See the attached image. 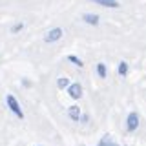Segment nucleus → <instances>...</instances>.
<instances>
[{
  "label": "nucleus",
  "mask_w": 146,
  "mask_h": 146,
  "mask_svg": "<svg viewBox=\"0 0 146 146\" xmlns=\"http://www.w3.org/2000/svg\"><path fill=\"white\" fill-rule=\"evenodd\" d=\"M7 106H9V110H11L13 113L18 117V119H24V111L20 110V104H18V100L15 99V95H7Z\"/></svg>",
  "instance_id": "nucleus-1"
},
{
  "label": "nucleus",
  "mask_w": 146,
  "mask_h": 146,
  "mask_svg": "<svg viewBox=\"0 0 146 146\" xmlns=\"http://www.w3.org/2000/svg\"><path fill=\"white\" fill-rule=\"evenodd\" d=\"M60 36H62V29H60V27H53V29L44 36V42H48V44L57 42V40L60 38Z\"/></svg>",
  "instance_id": "nucleus-2"
},
{
  "label": "nucleus",
  "mask_w": 146,
  "mask_h": 146,
  "mask_svg": "<svg viewBox=\"0 0 146 146\" xmlns=\"http://www.w3.org/2000/svg\"><path fill=\"white\" fill-rule=\"evenodd\" d=\"M126 128H128V131H135L137 128H139V115H137V113H130V115H128Z\"/></svg>",
  "instance_id": "nucleus-3"
},
{
  "label": "nucleus",
  "mask_w": 146,
  "mask_h": 146,
  "mask_svg": "<svg viewBox=\"0 0 146 146\" xmlns=\"http://www.w3.org/2000/svg\"><path fill=\"white\" fill-rule=\"evenodd\" d=\"M68 93L71 99H80L82 97V86L80 84H68Z\"/></svg>",
  "instance_id": "nucleus-4"
},
{
  "label": "nucleus",
  "mask_w": 146,
  "mask_h": 146,
  "mask_svg": "<svg viewBox=\"0 0 146 146\" xmlns=\"http://www.w3.org/2000/svg\"><path fill=\"white\" fill-rule=\"evenodd\" d=\"M90 2H95L99 6H104V7H119L117 0H90Z\"/></svg>",
  "instance_id": "nucleus-5"
},
{
  "label": "nucleus",
  "mask_w": 146,
  "mask_h": 146,
  "mask_svg": "<svg viewBox=\"0 0 146 146\" xmlns=\"http://www.w3.org/2000/svg\"><path fill=\"white\" fill-rule=\"evenodd\" d=\"M82 18H84V22H88V24H93V26H97V24H99V17H97V15H93V13H86V15L82 17Z\"/></svg>",
  "instance_id": "nucleus-6"
},
{
  "label": "nucleus",
  "mask_w": 146,
  "mask_h": 146,
  "mask_svg": "<svg viewBox=\"0 0 146 146\" xmlns=\"http://www.w3.org/2000/svg\"><path fill=\"white\" fill-rule=\"evenodd\" d=\"M68 113H70V117L73 119V121H79V117H80V110H79V106H71L70 110H68Z\"/></svg>",
  "instance_id": "nucleus-7"
},
{
  "label": "nucleus",
  "mask_w": 146,
  "mask_h": 146,
  "mask_svg": "<svg viewBox=\"0 0 146 146\" xmlns=\"http://www.w3.org/2000/svg\"><path fill=\"white\" fill-rule=\"evenodd\" d=\"M99 146H119L117 143H113L111 139H110V135H104L102 139L99 141Z\"/></svg>",
  "instance_id": "nucleus-8"
},
{
  "label": "nucleus",
  "mask_w": 146,
  "mask_h": 146,
  "mask_svg": "<svg viewBox=\"0 0 146 146\" xmlns=\"http://www.w3.org/2000/svg\"><path fill=\"white\" fill-rule=\"evenodd\" d=\"M126 73H128V64L126 62H121V64H119V75L124 77Z\"/></svg>",
  "instance_id": "nucleus-9"
},
{
  "label": "nucleus",
  "mask_w": 146,
  "mask_h": 146,
  "mask_svg": "<svg viewBox=\"0 0 146 146\" xmlns=\"http://www.w3.org/2000/svg\"><path fill=\"white\" fill-rule=\"evenodd\" d=\"M97 73H99L100 77H102V79L106 77V66H104L102 62H100V64H97Z\"/></svg>",
  "instance_id": "nucleus-10"
},
{
  "label": "nucleus",
  "mask_w": 146,
  "mask_h": 146,
  "mask_svg": "<svg viewBox=\"0 0 146 146\" xmlns=\"http://www.w3.org/2000/svg\"><path fill=\"white\" fill-rule=\"evenodd\" d=\"M68 60H70V62H73V64H77V66H82V60H80V58L79 57H75V55H70V57H68Z\"/></svg>",
  "instance_id": "nucleus-11"
},
{
  "label": "nucleus",
  "mask_w": 146,
  "mask_h": 146,
  "mask_svg": "<svg viewBox=\"0 0 146 146\" xmlns=\"http://www.w3.org/2000/svg\"><path fill=\"white\" fill-rule=\"evenodd\" d=\"M57 84H58V88H68V84H70V82H68V79H64V77H62V79H58Z\"/></svg>",
  "instance_id": "nucleus-12"
},
{
  "label": "nucleus",
  "mask_w": 146,
  "mask_h": 146,
  "mask_svg": "<svg viewBox=\"0 0 146 146\" xmlns=\"http://www.w3.org/2000/svg\"><path fill=\"white\" fill-rule=\"evenodd\" d=\"M20 29H22V24H18V26H15V27H13L11 31H13V33H17V31H20Z\"/></svg>",
  "instance_id": "nucleus-13"
}]
</instances>
